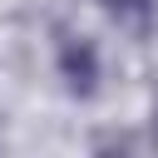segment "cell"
I'll return each mask as SVG.
<instances>
[{
	"instance_id": "cell-1",
	"label": "cell",
	"mask_w": 158,
	"mask_h": 158,
	"mask_svg": "<svg viewBox=\"0 0 158 158\" xmlns=\"http://www.w3.org/2000/svg\"><path fill=\"white\" fill-rule=\"evenodd\" d=\"M99 74H104L99 44L89 35H64L59 40V79H64V89L79 94V99H94L99 94Z\"/></svg>"
},
{
	"instance_id": "cell-2",
	"label": "cell",
	"mask_w": 158,
	"mask_h": 158,
	"mask_svg": "<svg viewBox=\"0 0 158 158\" xmlns=\"http://www.w3.org/2000/svg\"><path fill=\"white\" fill-rule=\"evenodd\" d=\"M109 10L114 15H123V20H148V10H153V0H109Z\"/></svg>"
},
{
	"instance_id": "cell-3",
	"label": "cell",
	"mask_w": 158,
	"mask_h": 158,
	"mask_svg": "<svg viewBox=\"0 0 158 158\" xmlns=\"http://www.w3.org/2000/svg\"><path fill=\"white\" fill-rule=\"evenodd\" d=\"M148 138H153V148H158V109H153V123H148Z\"/></svg>"
}]
</instances>
